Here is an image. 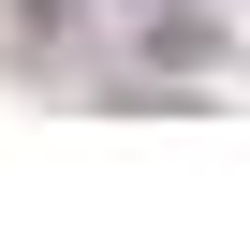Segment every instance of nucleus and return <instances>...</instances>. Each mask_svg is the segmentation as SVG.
Returning a JSON list of instances; mask_svg holds the SVG:
<instances>
[{
	"label": "nucleus",
	"instance_id": "1",
	"mask_svg": "<svg viewBox=\"0 0 250 236\" xmlns=\"http://www.w3.org/2000/svg\"><path fill=\"white\" fill-rule=\"evenodd\" d=\"M15 30H74V0H15Z\"/></svg>",
	"mask_w": 250,
	"mask_h": 236
}]
</instances>
